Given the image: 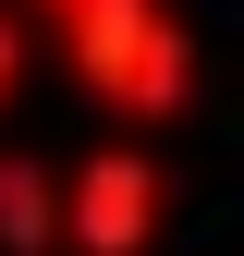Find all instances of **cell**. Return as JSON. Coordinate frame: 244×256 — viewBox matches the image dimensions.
I'll return each mask as SVG.
<instances>
[{"label": "cell", "instance_id": "obj_1", "mask_svg": "<svg viewBox=\"0 0 244 256\" xmlns=\"http://www.w3.org/2000/svg\"><path fill=\"white\" fill-rule=\"evenodd\" d=\"M61 24V61H74V86L122 122H171L183 110V24L159 0H37Z\"/></svg>", "mask_w": 244, "mask_h": 256}, {"label": "cell", "instance_id": "obj_2", "mask_svg": "<svg viewBox=\"0 0 244 256\" xmlns=\"http://www.w3.org/2000/svg\"><path fill=\"white\" fill-rule=\"evenodd\" d=\"M171 232V171L146 146H86L61 171V256H159Z\"/></svg>", "mask_w": 244, "mask_h": 256}, {"label": "cell", "instance_id": "obj_3", "mask_svg": "<svg viewBox=\"0 0 244 256\" xmlns=\"http://www.w3.org/2000/svg\"><path fill=\"white\" fill-rule=\"evenodd\" d=\"M0 256H61V171L0 158Z\"/></svg>", "mask_w": 244, "mask_h": 256}, {"label": "cell", "instance_id": "obj_4", "mask_svg": "<svg viewBox=\"0 0 244 256\" xmlns=\"http://www.w3.org/2000/svg\"><path fill=\"white\" fill-rule=\"evenodd\" d=\"M12 74H24V37L0 24V110H12Z\"/></svg>", "mask_w": 244, "mask_h": 256}]
</instances>
